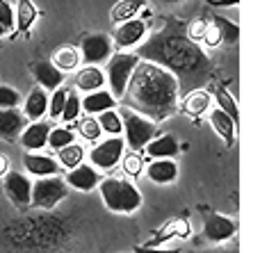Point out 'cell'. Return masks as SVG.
I'll return each mask as SVG.
<instances>
[{
  "mask_svg": "<svg viewBox=\"0 0 260 253\" xmlns=\"http://www.w3.org/2000/svg\"><path fill=\"white\" fill-rule=\"evenodd\" d=\"M135 55L142 62H151L171 73L178 91L183 94L206 87L215 76L212 59L206 55L201 44L187 37V25L176 18H165L160 30L139 44Z\"/></svg>",
  "mask_w": 260,
  "mask_h": 253,
  "instance_id": "1",
  "label": "cell"
},
{
  "mask_svg": "<svg viewBox=\"0 0 260 253\" xmlns=\"http://www.w3.org/2000/svg\"><path fill=\"white\" fill-rule=\"evenodd\" d=\"M178 85H176L171 73H167L165 68L151 62L139 59L121 100L128 110L155 123L169 119L178 110Z\"/></svg>",
  "mask_w": 260,
  "mask_h": 253,
  "instance_id": "2",
  "label": "cell"
},
{
  "mask_svg": "<svg viewBox=\"0 0 260 253\" xmlns=\"http://www.w3.org/2000/svg\"><path fill=\"white\" fill-rule=\"evenodd\" d=\"M99 192L103 199L105 208L110 212H119V214H133L142 208V194L139 190L128 180L121 178H103L99 183Z\"/></svg>",
  "mask_w": 260,
  "mask_h": 253,
  "instance_id": "3",
  "label": "cell"
},
{
  "mask_svg": "<svg viewBox=\"0 0 260 253\" xmlns=\"http://www.w3.org/2000/svg\"><path fill=\"white\" fill-rule=\"evenodd\" d=\"M139 64V57L135 53H114L110 55L108 66H105V82L110 85V94L114 100H121L123 91L128 87V80L133 76L135 66Z\"/></svg>",
  "mask_w": 260,
  "mask_h": 253,
  "instance_id": "4",
  "label": "cell"
},
{
  "mask_svg": "<svg viewBox=\"0 0 260 253\" xmlns=\"http://www.w3.org/2000/svg\"><path fill=\"white\" fill-rule=\"evenodd\" d=\"M119 117H121V126H123V135H126V144L135 151V153H139V151H142L144 146H146L148 141H151L153 137L157 135V126H155V123L148 121V119H144V117H139V114L133 112V110L121 107Z\"/></svg>",
  "mask_w": 260,
  "mask_h": 253,
  "instance_id": "5",
  "label": "cell"
},
{
  "mask_svg": "<svg viewBox=\"0 0 260 253\" xmlns=\"http://www.w3.org/2000/svg\"><path fill=\"white\" fill-rule=\"evenodd\" d=\"M69 187L64 183V178L59 176H50V178H39L32 185V194H30V205L41 210H50L59 203L62 199H67Z\"/></svg>",
  "mask_w": 260,
  "mask_h": 253,
  "instance_id": "6",
  "label": "cell"
},
{
  "mask_svg": "<svg viewBox=\"0 0 260 253\" xmlns=\"http://www.w3.org/2000/svg\"><path fill=\"white\" fill-rule=\"evenodd\" d=\"M112 55V39L108 34H87L80 44V59L85 66H99L101 62H108Z\"/></svg>",
  "mask_w": 260,
  "mask_h": 253,
  "instance_id": "7",
  "label": "cell"
},
{
  "mask_svg": "<svg viewBox=\"0 0 260 253\" xmlns=\"http://www.w3.org/2000/svg\"><path fill=\"white\" fill-rule=\"evenodd\" d=\"M123 146L126 141L121 137H110V139L101 141L99 146H94L89 153V160L94 162L96 169H112L121 162L123 158Z\"/></svg>",
  "mask_w": 260,
  "mask_h": 253,
  "instance_id": "8",
  "label": "cell"
},
{
  "mask_svg": "<svg viewBox=\"0 0 260 253\" xmlns=\"http://www.w3.org/2000/svg\"><path fill=\"white\" fill-rule=\"evenodd\" d=\"M235 231H238V226H235L233 219L221 217V214H210L206 219V224H203V237L208 242H212V244L229 242L235 235Z\"/></svg>",
  "mask_w": 260,
  "mask_h": 253,
  "instance_id": "9",
  "label": "cell"
},
{
  "mask_svg": "<svg viewBox=\"0 0 260 253\" xmlns=\"http://www.w3.org/2000/svg\"><path fill=\"white\" fill-rule=\"evenodd\" d=\"M146 30H148V25L142 18H130L126 23H119V27L114 30V46L121 50L139 46L142 39L146 37Z\"/></svg>",
  "mask_w": 260,
  "mask_h": 253,
  "instance_id": "10",
  "label": "cell"
},
{
  "mask_svg": "<svg viewBox=\"0 0 260 253\" xmlns=\"http://www.w3.org/2000/svg\"><path fill=\"white\" fill-rule=\"evenodd\" d=\"M5 190H7L9 199L18 205V208H25L30 205V194H32V183L27 180V176L18 171H9L5 176Z\"/></svg>",
  "mask_w": 260,
  "mask_h": 253,
  "instance_id": "11",
  "label": "cell"
},
{
  "mask_svg": "<svg viewBox=\"0 0 260 253\" xmlns=\"http://www.w3.org/2000/svg\"><path fill=\"white\" fill-rule=\"evenodd\" d=\"M101 180H103V178H101L99 171H96L94 167H89V164H80V167L71 169V171L67 173V178H64L67 187H73V190H78V192H91L94 187H99Z\"/></svg>",
  "mask_w": 260,
  "mask_h": 253,
  "instance_id": "12",
  "label": "cell"
},
{
  "mask_svg": "<svg viewBox=\"0 0 260 253\" xmlns=\"http://www.w3.org/2000/svg\"><path fill=\"white\" fill-rule=\"evenodd\" d=\"M146 155L148 158H155V160H171L180 153V144L174 135H160V137H153L146 146Z\"/></svg>",
  "mask_w": 260,
  "mask_h": 253,
  "instance_id": "13",
  "label": "cell"
},
{
  "mask_svg": "<svg viewBox=\"0 0 260 253\" xmlns=\"http://www.w3.org/2000/svg\"><path fill=\"white\" fill-rule=\"evenodd\" d=\"M23 164L25 169L37 178H50V176H57L59 173V164L57 160L48 158V155H41V153H27L23 158Z\"/></svg>",
  "mask_w": 260,
  "mask_h": 253,
  "instance_id": "14",
  "label": "cell"
},
{
  "mask_svg": "<svg viewBox=\"0 0 260 253\" xmlns=\"http://www.w3.org/2000/svg\"><path fill=\"white\" fill-rule=\"evenodd\" d=\"M32 73H35V80L39 82L41 89H59L64 82V73L57 71V68L50 64V59H41L32 66Z\"/></svg>",
  "mask_w": 260,
  "mask_h": 253,
  "instance_id": "15",
  "label": "cell"
},
{
  "mask_svg": "<svg viewBox=\"0 0 260 253\" xmlns=\"http://www.w3.org/2000/svg\"><path fill=\"white\" fill-rule=\"evenodd\" d=\"M48 132H50V123L46 121H32L30 126L23 130L21 135V144L27 151H41L48 144Z\"/></svg>",
  "mask_w": 260,
  "mask_h": 253,
  "instance_id": "16",
  "label": "cell"
},
{
  "mask_svg": "<svg viewBox=\"0 0 260 253\" xmlns=\"http://www.w3.org/2000/svg\"><path fill=\"white\" fill-rule=\"evenodd\" d=\"M208 121H210V126L215 128V132L224 139L226 146H235V135H238V126H235L233 121H231V117H226L224 112H221L219 107L210 110V114H208Z\"/></svg>",
  "mask_w": 260,
  "mask_h": 253,
  "instance_id": "17",
  "label": "cell"
},
{
  "mask_svg": "<svg viewBox=\"0 0 260 253\" xmlns=\"http://www.w3.org/2000/svg\"><path fill=\"white\" fill-rule=\"evenodd\" d=\"M25 117L18 110H0V139H16L23 132Z\"/></svg>",
  "mask_w": 260,
  "mask_h": 253,
  "instance_id": "18",
  "label": "cell"
},
{
  "mask_svg": "<svg viewBox=\"0 0 260 253\" xmlns=\"http://www.w3.org/2000/svg\"><path fill=\"white\" fill-rule=\"evenodd\" d=\"M80 107L85 110L87 114H101V112H108V110L117 107V100L112 98V94H110V91L99 89V91L87 94L85 98H80Z\"/></svg>",
  "mask_w": 260,
  "mask_h": 253,
  "instance_id": "19",
  "label": "cell"
},
{
  "mask_svg": "<svg viewBox=\"0 0 260 253\" xmlns=\"http://www.w3.org/2000/svg\"><path fill=\"white\" fill-rule=\"evenodd\" d=\"M80 50L76 46H59V48L53 50V57H50V64H53L57 71L67 73V71H76L80 66Z\"/></svg>",
  "mask_w": 260,
  "mask_h": 253,
  "instance_id": "20",
  "label": "cell"
},
{
  "mask_svg": "<svg viewBox=\"0 0 260 253\" xmlns=\"http://www.w3.org/2000/svg\"><path fill=\"white\" fill-rule=\"evenodd\" d=\"M48 112V94H46L41 87L32 89L25 98V110H23V117L30 119V121H41V117Z\"/></svg>",
  "mask_w": 260,
  "mask_h": 253,
  "instance_id": "21",
  "label": "cell"
},
{
  "mask_svg": "<svg viewBox=\"0 0 260 253\" xmlns=\"http://www.w3.org/2000/svg\"><path fill=\"white\" fill-rule=\"evenodd\" d=\"M37 18H39V12L32 5V0H18L16 9H14V30H18L21 34H27Z\"/></svg>",
  "mask_w": 260,
  "mask_h": 253,
  "instance_id": "22",
  "label": "cell"
},
{
  "mask_svg": "<svg viewBox=\"0 0 260 253\" xmlns=\"http://www.w3.org/2000/svg\"><path fill=\"white\" fill-rule=\"evenodd\" d=\"M103 85H105V73L101 71L99 66H82L80 71H78L76 87L80 91H85V94L103 89Z\"/></svg>",
  "mask_w": 260,
  "mask_h": 253,
  "instance_id": "23",
  "label": "cell"
},
{
  "mask_svg": "<svg viewBox=\"0 0 260 253\" xmlns=\"http://www.w3.org/2000/svg\"><path fill=\"white\" fill-rule=\"evenodd\" d=\"M148 178L157 185L174 183L178 178V167H176L174 160H155V162L148 164Z\"/></svg>",
  "mask_w": 260,
  "mask_h": 253,
  "instance_id": "24",
  "label": "cell"
},
{
  "mask_svg": "<svg viewBox=\"0 0 260 253\" xmlns=\"http://www.w3.org/2000/svg\"><path fill=\"white\" fill-rule=\"evenodd\" d=\"M212 103V96L210 91L206 89H194L189 94H185V100H183V110L192 117H199V114H206L208 107Z\"/></svg>",
  "mask_w": 260,
  "mask_h": 253,
  "instance_id": "25",
  "label": "cell"
},
{
  "mask_svg": "<svg viewBox=\"0 0 260 253\" xmlns=\"http://www.w3.org/2000/svg\"><path fill=\"white\" fill-rule=\"evenodd\" d=\"M144 7H146V0H119L110 9V18H112V23H126L130 18H137V14Z\"/></svg>",
  "mask_w": 260,
  "mask_h": 253,
  "instance_id": "26",
  "label": "cell"
},
{
  "mask_svg": "<svg viewBox=\"0 0 260 253\" xmlns=\"http://www.w3.org/2000/svg\"><path fill=\"white\" fill-rule=\"evenodd\" d=\"M82 160H85V149H82L80 144H76V141L57 151V164L67 167L69 171H71V169H76V167H80Z\"/></svg>",
  "mask_w": 260,
  "mask_h": 253,
  "instance_id": "27",
  "label": "cell"
},
{
  "mask_svg": "<svg viewBox=\"0 0 260 253\" xmlns=\"http://www.w3.org/2000/svg\"><path fill=\"white\" fill-rule=\"evenodd\" d=\"M210 96L217 100V107H219L226 117H231V121L238 126V123H240V110H238V103H235L233 96H231L224 87H219V89H217L215 94H210Z\"/></svg>",
  "mask_w": 260,
  "mask_h": 253,
  "instance_id": "28",
  "label": "cell"
},
{
  "mask_svg": "<svg viewBox=\"0 0 260 253\" xmlns=\"http://www.w3.org/2000/svg\"><path fill=\"white\" fill-rule=\"evenodd\" d=\"M212 25L217 27V32H219L221 41L229 46H238L240 41V25L233 21H229V18L224 16H215V21H212Z\"/></svg>",
  "mask_w": 260,
  "mask_h": 253,
  "instance_id": "29",
  "label": "cell"
},
{
  "mask_svg": "<svg viewBox=\"0 0 260 253\" xmlns=\"http://www.w3.org/2000/svg\"><path fill=\"white\" fill-rule=\"evenodd\" d=\"M96 117H99L96 123L101 126L103 132H108V135H112V137H119L123 132L121 117H119L117 110H108V112H101V114H96Z\"/></svg>",
  "mask_w": 260,
  "mask_h": 253,
  "instance_id": "30",
  "label": "cell"
},
{
  "mask_svg": "<svg viewBox=\"0 0 260 253\" xmlns=\"http://www.w3.org/2000/svg\"><path fill=\"white\" fill-rule=\"evenodd\" d=\"M73 139H76V135H73L71 128H50V132H48V144H46V146H50V149L59 151V149H64V146L73 144Z\"/></svg>",
  "mask_w": 260,
  "mask_h": 253,
  "instance_id": "31",
  "label": "cell"
},
{
  "mask_svg": "<svg viewBox=\"0 0 260 253\" xmlns=\"http://www.w3.org/2000/svg\"><path fill=\"white\" fill-rule=\"evenodd\" d=\"M76 128H78V132H80L82 139H87V141H96L101 135H103V130H101V126L96 123V119H94V117H85V119H80Z\"/></svg>",
  "mask_w": 260,
  "mask_h": 253,
  "instance_id": "32",
  "label": "cell"
},
{
  "mask_svg": "<svg viewBox=\"0 0 260 253\" xmlns=\"http://www.w3.org/2000/svg\"><path fill=\"white\" fill-rule=\"evenodd\" d=\"M80 112H82V107H80V98H78V94L76 91H69V96H67V103H64V110H62V121H67V123H71V121H76L78 117H80Z\"/></svg>",
  "mask_w": 260,
  "mask_h": 253,
  "instance_id": "33",
  "label": "cell"
},
{
  "mask_svg": "<svg viewBox=\"0 0 260 253\" xmlns=\"http://www.w3.org/2000/svg\"><path fill=\"white\" fill-rule=\"evenodd\" d=\"M67 96H69V89H62V87L53 91V96L48 98V112H46V114H50V119H59L64 103H67Z\"/></svg>",
  "mask_w": 260,
  "mask_h": 253,
  "instance_id": "34",
  "label": "cell"
},
{
  "mask_svg": "<svg viewBox=\"0 0 260 253\" xmlns=\"http://www.w3.org/2000/svg\"><path fill=\"white\" fill-rule=\"evenodd\" d=\"M21 103V94L14 87L0 85V110H14Z\"/></svg>",
  "mask_w": 260,
  "mask_h": 253,
  "instance_id": "35",
  "label": "cell"
},
{
  "mask_svg": "<svg viewBox=\"0 0 260 253\" xmlns=\"http://www.w3.org/2000/svg\"><path fill=\"white\" fill-rule=\"evenodd\" d=\"M121 160H123V171H126L128 176L137 178L139 173H142V169H144V160H142V155H139V153L130 151L126 158H121Z\"/></svg>",
  "mask_w": 260,
  "mask_h": 253,
  "instance_id": "36",
  "label": "cell"
},
{
  "mask_svg": "<svg viewBox=\"0 0 260 253\" xmlns=\"http://www.w3.org/2000/svg\"><path fill=\"white\" fill-rule=\"evenodd\" d=\"M0 25L5 32H14V9L7 0H0Z\"/></svg>",
  "mask_w": 260,
  "mask_h": 253,
  "instance_id": "37",
  "label": "cell"
},
{
  "mask_svg": "<svg viewBox=\"0 0 260 253\" xmlns=\"http://www.w3.org/2000/svg\"><path fill=\"white\" fill-rule=\"evenodd\" d=\"M206 27H208V23L206 21H194V23H189L187 25V37L192 41H203V34H206Z\"/></svg>",
  "mask_w": 260,
  "mask_h": 253,
  "instance_id": "38",
  "label": "cell"
},
{
  "mask_svg": "<svg viewBox=\"0 0 260 253\" xmlns=\"http://www.w3.org/2000/svg\"><path fill=\"white\" fill-rule=\"evenodd\" d=\"M203 41H206V46H210V48H215V46H219V44H221V37H219V32H217V27L212 25V23L206 27Z\"/></svg>",
  "mask_w": 260,
  "mask_h": 253,
  "instance_id": "39",
  "label": "cell"
},
{
  "mask_svg": "<svg viewBox=\"0 0 260 253\" xmlns=\"http://www.w3.org/2000/svg\"><path fill=\"white\" fill-rule=\"evenodd\" d=\"M133 253H180V249H151V246H135Z\"/></svg>",
  "mask_w": 260,
  "mask_h": 253,
  "instance_id": "40",
  "label": "cell"
},
{
  "mask_svg": "<svg viewBox=\"0 0 260 253\" xmlns=\"http://www.w3.org/2000/svg\"><path fill=\"white\" fill-rule=\"evenodd\" d=\"M212 7H235L240 0H208Z\"/></svg>",
  "mask_w": 260,
  "mask_h": 253,
  "instance_id": "41",
  "label": "cell"
},
{
  "mask_svg": "<svg viewBox=\"0 0 260 253\" xmlns=\"http://www.w3.org/2000/svg\"><path fill=\"white\" fill-rule=\"evenodd\" d=\"M9 173V158L0 153V178H5Z\"/></svg>",
  "mask_w": 260,
  "mask_h": 253,
  "instance_id": "42",
  "label": "cell"
},
{
  "mask_svg": "<svg viewBox=\"0 0 260 253\" xmlns=\"http://www.w3.org/2000/svg\"><path fill=\"white\" fill-rule=\"evenodd\" d=\"M160 5H178V3H183V0H157Z\"/></svg>",
  "mask_w": 260,
  "mask_h": 253,
  "instance_id": "43",
  "label": "cell"
},
{
  "mask_svg": "<svg viewBox=\"0 0 260 253\" xmlns=\"http://www.w3.org/2000/svg\"><path fill=\"white\" fill-rule=\"evenodd\" d=\"M3 34H7V32H5V27H3V25H0V37H3Z\"/></svg>",
  "mask_w": 260,
  "mask_h": 253,
  "instance_id": "44",
  "label": "cell"
}]
</instances>
